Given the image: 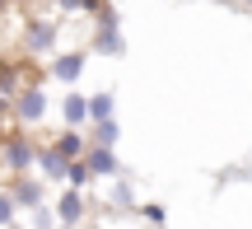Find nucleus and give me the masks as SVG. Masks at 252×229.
Returning a JSON list of instances; mask_svg holds the SVG:
<instances>
[{
    "label": "nucleus",
    "mask_w": 252,
    "mask_h": 229,
    "mask_svg": "<svg viewBox=\"0 0 252 229\" xmlns=\"http://www.w3.org/2000/svg\"><path fill=\"white\" fill-rule=\"evenodd\" d=\"M0 164H5L14 178H19V173H28V168L37 164V145H33V136H28L24 127L0 136Z\"/></svg>",
    "instance_id": "nucleus-1"
},
{
    "label": "nucleus",
    "mask_w": 252,
    "mask_h": 229,
    "mask_svg": "<svg viewBox=\"0 0 252 229\" xmlns=\"http://www.w3.org/2000/svg\"><path fill=\"white\" fill-rule=\"evenodd\" d=\"M47 117V89H42V84H24V89H19L14 94V103H9V122H19V127H37V122H42Z\"/></svg>",
    "instance_id": "nucleus-2"
},
{
    "label": "nucleus",
    "mask_w": 252,
    "mask_h": 229,
    "mask_svg": "<svg viewBox=\"0 0 252 229\" xmlns=\"http://www.w3.org/2000/svg\"><path fill=\"white\" fill-rule=\"evenodd\" d=\"M56 37H61L56 19H47V14H28V24H24V61H28V56H47V52H56Z\"/></svg>",
    "instance_id": "nucleus-3"
},
{
    "label": "nucleus",
    "mask_w": 252,
    "mask_h": 229,
    "mask_svg": "<svg viewBox=\"0 0 252 229\" xmlns=\"http://www.w3.org/2000/svg\"><path fill=\"white\" fill-rule=\"evenodd\" d=\"M94 24H98V28H94V42H89V47H94V52H103V56H122V52H126V37H122V28H117L112 5L103 9Z\"/></svg>",
    "instance_id": "nucleus-4"
},
{
    "label": "nucleus",
    "mask_w": 252,
    "mask_h": 229,
    "mask_svg": "<svg viewBox=\"0 0 252 229\" xmlns=\"http://www.w3.org/2000/svg\"><path fill=\"white\" fill-rule=\"evenodd\" d=\"M84 61H89V52H84V47H75V52H56V56H52V80L75 84V80L84 75Z\"/></svg>",
    "instance_id": "nucleus-5"
},
{
    "label": "nucleus",
    "mask_w": 252,
    "mask_h": 229,
    "mask_svg": "<svg viewBox=\"0 0 252 229\" xmlns=\"http://www.w3.org/2000/svg\"><path fill=\"white\" fill-rule=\"evenodd\" d=\"M84 215H89V201H84V192H75V187H65V192L56 196V220L75 229V225L84 220Z\"/></svg>",
    "instance_id": "nucleus-6"
},
{
    "label": "nucleus",
    "mask_w": 252,
    "mask_h": 229,
    "mask_svg": "<svg viewBox=\"0 0 252 229\" xmlns=\"http://www.w3.org/2000/svg\"><path fill=\"white\" fill-rule=\"evenodd\" d=\"M84 164H89L94 178H117V173H122L117 150H103V145H89V150H84Z\"/></svg>",
    "instance_id": "nucleus-7"
},
{
    "label": "nucleus",
    "mask_w": 252,
    "mask_h": 229,
    "mask_svg": "<svg viewBox=\"0 0 252 229\" xmlns=\"http://www.w3.org/2000/svg\"><path fill=\"white\" fill-rule=\"evenodd\" d=\"M9 196H14V206H24V211H37V206H42V183L19 173L14 183H9Z\"/></svg>",
    "instance_id": "nucleus-8"
},
{
    "label": "nucleus",
    "mask_w": 252,
    "mask_h": 229,
    "mask_svg": "<svg viewBox=\"0 0 252 229\" xmlns=\"http://www.w3.org/2000/svg\"><path fill=\"white\" fill-rule=\"evenodd\" d=\"M52 150H56V155L65 159V164H75V159H84V150H89V140H84L80 131H70V127H65V131H56Z\"/></svg>",
    "instance_id": "nucleus-9"
},
{
    "label": "nucleus",
    "mask_w": 252,
    "mask_h": 229,
    "mask_svg": "<svg viewBox=\"0 0 252 229\" xmlns=\"http://www.w3.org/2000/svg\"><path fill=\"white\" fill-rule=\"evenodd\" d=\"M61 117H65V127H70V131L89 127V98H84V94H65V103H61Z\"/></svg>",
    "instance_id": "nucleus-10"
},
{
    "label": "nucleus",
    "mask_w": 252,
    "mask_h": 229,
    "mask_svg": "<svg viewBox=\"0 0 252 229\" xmlns=\"http://www.w3.org/2000/svg\"><path fill=\"white\" fill-rule=\"evenodd\" d=\"M65 168H70V164H65V159L56 155L52 145H42V150H37V173H42L47 183H65Z\"/></svg>",
    "instance_id": "nucleus-11"
},
{
    "label": "nucleus",
    "mask_w": 252,
    "mask_h": 229,
    "mask_svg": "<svg viewBox=\"0 0 252 229\" xmlns=\"http://www.w3.org/2000/svg\"><path fill=\"white\" fill-rule=\"evenodd\" d=\"M117 136H122L117 117H108V122H89V145H103V150H112V145H117Z\"/></svg>",
    "instance_id": "nucleus-12"
},
{
    "label": "nucleus",
    "mask_w": 252,
    "mask_h": 229,
    "mask_svg": "<svg viewBox=\"0 0 252 229\" xmlns=\"http://www.w3.org/2000/svg\"><path fill=\"white\" fill-rule=\"evenodd\" d=\"M112 112H117V98H112L108 89H103V94H94V98H89V122H108Z\"/></svg>",
    "instance_id": "nucleus-13"
},
{
    "label": "nucleus",
    "mask_w": 252,
    "mask_h": 229,
    "mask_svg": "<svg viewBox=\"0 0 252 229\" xmlns=\"http://www.w3.org/2000/svg\"><path fill=\"white\" fill-rule=\"evenodd\" d=\"M94 183V173H89V164L84 159H75L70 168H65V187H75V192H84V187Z\"/></svg>",
    "instance_id": "nucleus-14"
},
{
    "label": "nucleus",
    "mask_w": 252,
    "mask_h": 229,
    "mask_svg": "<svg viewBox=\"0 0 252 229\" xmlns=\"http://www.w3.org/2000/svg\"><path fill=\"white\" fill-rule=\"evenodd\" d=\"M14 211H19V206H14V196H9V187H0V225H14Z\"/></svg>",
    "instance_id": "nucleus-15"
},
{
    "label": "nucleus",
    "mask_w": 252,
    "mask_h": 229,
    "mask_svg": "<svg viewBox=\"0 0 252 229\" xmlns=\"http://www.w3.org/2000/svg\"><path fill=\"white\" fill-rule=\"evenodd\" d=\"M140 215H145L150 225H163V220H168V211H163L159 201H145V206H140Z\"/></svg>",
    "instance_id": "nucleus-16"
},
{
    "label": "nucleus",
    "mask_w": 252,
    "mask_h": 229,
    "mask_svg": "<svg viewBox=\"0 0 252 229\" xmlns=\"http://www.w3.org/2000/svg\"><path fill=\"white\" fill-rule=\"evenodd\" d=\"M9 5H14V0H0V14H9Z\"/></svg>",
    "instance_id": "nucleus-17"
},
{
    "label": "nucleus",
    "mask_w": 252,
    "mask_h": 229,
    "mask_svg": "<svg viewBox=\"0 0 252 229\" xmlns=\"http://www.w3.org/2000/svg\"><path fill=\"white\" fill-rule=\"evenodd\" d=\"M24 5H37V0H24Z\"/></svg>",
    "instance_id": "nucleus-18"
},
{
    "label": "nucleus",
    "mask_w": 252,
    "mask_h": 229,
    "mask_svg": "<svg viewBox=\"0 0 252 229\" xmlns=\"http://www.w3.org/2000/svg\"><path fill=\"white\" fill-rule=\"evenodd\" d=\"M56 229H70V225H56Z\"/></svg>",
    "instance_id": "nucleus-19"
},
{
    "label": "nucleus",
    "mask_w": 252,
    "mask_h": 229,
    "mask_svg": "<svg viewBox=\"0 0 252 229\" xmlns=\"http://www.w3.org/2000/svg\"><path fill=\"white\" fill-rule=\"evenodd\" d=\"M9 229H19V225H9Z\"/></svg>",
    "instance_id": "nucleus-20"
},
{
    "label": "nucleus",
    "mask_w": 252,
    "mask_h": 229,
    "mask_svg": "<svg viewBox=\"0 0 252 229\" xmlns=\"http://www.w3.org/2000/svg\"><path fill=\"white\" fill-rule=\"evenodd\" d=\"M248 5H252V0H248Z\"/></svg>",
    "instance_id": "nucleus-21"
}]
</instances>
